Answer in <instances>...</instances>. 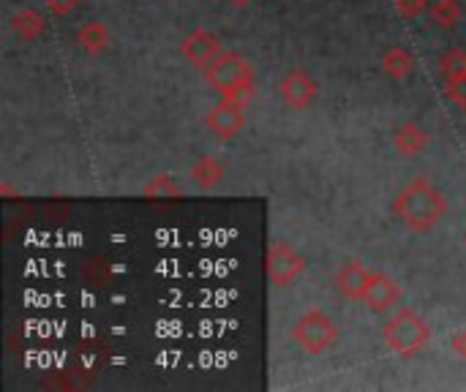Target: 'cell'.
<instances>
[{
	"label": "cell",
	"mask_w": 466,
	"mask_h": 392,
	"mask_svg": "<svg viewBox=\"0 0 466 392\" xmlns=\"http://www.w3.org/2000/svg\"><path fill=\"white\" fill-rule=\"evenodd\" d=\"M453 352H456L461 360H466V330H461V333L453 338Z\"/></svg>",
	"instance_id": "obj_23"
},
{
	"label": "cell",
	"mask_w": 466,
	"mask_h": 392,
	"mask_svg": "<svg viewBox=\"0 0 466 392\" xmlns=\"http://www.w3.org/2000/svg\"><path fill=\"white\" fill-rule=\"evenodd\" d=\"M440 68L445 74V79H461L466 76V49H451L442 55Z\"/></svg>",
	"instance_id": "obj_18"
},
{
	"label": "cell",
	"mask_w": 466,
	"mask_h": 392,
	"mask_svg": "<svg viewBox=\"0 0 466 392\" xmlns=\"http://www.w3.org/2000/svg\"><path fill=\"white\" fill-rule=\"evenodd\" d=\"M14 33L22 38V41H27V44H33V41H38L44 33H46V22H44V16L38 14V11H33V8H22L16 16H14Z\"/></svg>",
	"instance_id": "obj_13"
},
{
	"label": "cell",
	"mask_w": 466,
	"mask_h": 392,
	"mask_svg": "<svg viewBox=\"0 0 466 392\" xmlns=\"http://www.w3.org/2000/svg\"><path fill=\"white\" fill-rule=\"evenodd\" d=\"M205 123H208L210 134H216L218 139L229 142V139H235L243 131V126H246V109H240V106H235L229 101H221L218 106H213L208 112Z\"/></svg>",
	"instance_id": "obj_9"
},
{
	"label": "cell",
	"mask_w": 466,
	"mask_h": 392,
	"mask_svg": "<svg viewBox=\"0 0 466 392\" xmlns=\"http://www.w3.org/2000/svg\"><path fill=\"white\" fill-rule=\"evenodd\" d=\"M257 98V82L251 79V82H243V85H238V87H232L229 93H224V101H229V104H235V106H240V109H248V104Z\"/></svg>",
	"instance_id": "obj_19"
},
{
	"label": "cell",
	"mask_w": 466,
	"mask_h": 392,
	"mask_svg": "<svg viewBox=\"0 0 466 392\" xmlns=\"http://www.w3.org/2000/svg\"><path fill=\"white\" fill-rule=\"evenodd\" d=\"M461 16H464V11H461L459 0H437L431 5V19L445 30H453L461 22Z\"/></svg>",
	"instance_id": "obj_16"
},
{
	"label": "cell",
	"mask_w": 466,
	"mask_h": 392,
	"mask_svg": "<svg viewBox=\"0 0 466 392\" xmlns=\"http://www.w3.org/2000/svg\"><path fill=\"white\" fill-rule=\"evenodd\" d=\"M399 300H401V286L390 276L374 273V284H371V289H369V295L363 300L366 308H371L374 314H388L390 308L399 306Z\"/></svg>",
	"instance_id": "obj_10"
},
{
	"label": "cell",
	"mask_w": 466,
	"mask_h": 392,
	"mask_svg": "<svg viewBox=\"0 0 466 392\" xmlns=\"http://www.w3.org/2000/svg\"><path fill=\"white\" fill-rule=\"evenodd\" d=\"M306 273V259L284 240H276L268 251V276L279 289L292 286Z\"/></svg>",
	"instance_id": "obj_5"
},
{
	"label": "cell",
	"mask_w": 466,
	"mask_h": 392,
	"mask_svg": "<svg viewBox=\"0 0 466 392\" xmlns=\"http://www.w3.org/2000/svg\"><path fill=\"white\" fill-rule=\"evenodd\" d=\"M371 284H374V273L366 270L358 259L344 262L341 270L333 278V286L339 289V295H344L347 300H355V303H363L366 300Z\"/></svg>",
	"instance_id": "obj_8"
},
{
	"label": "cell",
	"mask_w": 466,
	"mask_h": 392,
	"mask_svg": "<svg viewBox=\"0 0 466 392\" xmlns=\"http://www.w3.org/2000/svg\"><path fill=\"white\" fill-rule=\"evenodd\" d=\"M393 213L407 229L429 235L448 216V196L429 177H415L393 202Z\"/></svg>",
	"instance_id": "obj_1"
},
{
	"label": "cell",
	"mask_w": 466,
	"mask_h": 392,
	"mask_svg": "<svg viewBox=\"0 0 466 392\" xmlns=\"http://www.w3.org/2000/svg\"><path fill=\"white\" fill-rule=\"evenodd\" d=\"M396 8L404 19H420L429 8L426 0H396Z\"/></svg>",
	"instance_id": "obj_20"
},
{
	"label": "cell",
	"mask_w": 466,
	"mask_h": 392,
	"mask_svg": "<svg viewBox=\"0 0 466 392\" xmlns=\"http://www.w3.org/2000/svg\"><path fill=\"white\" fill-rule=\"evenodd\" d=\"M393 145H396V150H399L404 158H420V156L429 150L431 136H429L426 128H420V126H415V123H407V126H401V128L393 134Z\"/></svg>",
	"instance_id": "obj_11"
},
{
	"label": "cell",
	"mask_w": 466,
	"mask_h": 392,
	"mask_svg": "<svg viewBox=\"0 0 466 392\" xmlns=\"http://www.w3.org/2000/svg\"><path fill=\"white\" fill-rule=\"evenodd\" d=\"M229 3H232V5H240V8H243V5H248L251 0H229Z\"/></svg>",
	"instance_id": "obj_24"
},
{
	"label": "cell",
	"mask_w": 466,
	"mask_h": 392,
	"mask_svg": "<svg viewBox=\"0 0 466 392\" xmlns=\"http://www.w3.org/2000/svg\"><path fill=\"white\" fill-rule=\"evenodd\" d=\"M382 338H385V344H388V349L393 355H399V357H415L418 352H423L429 347L431 327L412 308H401L393 319L385 322Z\"/></svg>",
	"instance_id": "obj_2"
},
{
	"label": "cell",
	"mask_w": 466,
	"mask_h": 392,
	"mask_svg": "<svg viewBox=\"0 0 466 392\" xmlns=\"http://www.w3.org/2000/svg\"><path fill=\"white\" fill-rule=\"evenodd\" d=\"M76 44L87 52V55H101V52H106V46H109V30H106V25H101V22H85L79 30H76Z\"/></svg>",
	"instance_id": "obj_12"
},
{
	"label": "cell",
	"mask_w": 466,
	"mask_h": 392,
	"mask_svg": "<svg viewBox=\"0 0 466 392\" xmlns=\"http://www.w3.org/2000/svg\"><path fill=\"white\" fill-rule=\"evenodd\" d=\"M445 90H448V98L459 109H466V76H461V79H445Z\"/></svg>",
	"instance_id": "obj_21"
},
{
	"label": "cell",
	"mask_w": 466,
	"mask_h": 392,
	"mask_svg": "<svg viewBox=\"0 0 466 392\" xmlns=\"http://www.w3.org/2000/svg\"><path fill=\"white\" fill-rule=\"evenodd\" d=\"M44 3H46L49 14H55V16H68V14H74V11L79 8L82 0H44Z\"/></svg>",
	"instance_id": "obj_22"
},
{
	"label": "cell",
	"mask_w": 466,
	"mask_h": 392,
	"mask_svg": "<svg viewBox=\"0 0 466 392\" xmlns=\"http://www.w3.org/2000/svg\"><path fill=\"white\" fill-rule=\"evenodd\" d=\"M382 68L393 79H407L415 71V57H412V52L407 46H393L382 57Z\"/></svg>",
	"instance_id": "obj_14"
},
{
	"label": "cell",
	"mask_w": 466,
	"mask_h": 392,
	"mask_svg": "<svg viewBox=\"0 0 466 392\" xmlns=\"http://www.w3.org/2000/svg\"><path fill=\"white\" fill-rule=\"evenodd\" d=\"M221 52H224L221 41H218L210 30H205V27L188 33V35L180 41V55H183L194 68H199V71H205Z\"/></svg>",
	"instance_id": "obj_7"
},
{
	"label": "cell",
	"mask_w": 466,
	"mask_h": 392,
	"mask_svg": "<svg viewBox=\"0 0 466 392\" xmlns=\"http://www.w3.org/2000/svg\"><path fill=\"white\" fill-rule=\"evenodd\" d=\"M279 93H281V98H284L287 106H292L295 112H303V109H309V106L317 101L319 87H317L314 76H311L306 68H292V71L281 79Z\"/></svg>",
	"instance_id": "obj_6"
},
{
	"label": "cell",
	"mask_w": 466,
	"mask_h": 392,
	"mask_svg": "<svg viewBox=\"0 0 466 392\" xmlns=\"http://www.w3.org/2000/svg\"><path fill=\"white\" fill-rule=\"evenodd\" d=\"M205 79H208V85L213 90H218L224 95L232 87H238L243 82H251L254 79V68H251V63L243 55H238V52H221L205 68Z\"/></svg>",
	"instance_id": "obj_4"
},
{
	"label": "cell",
	"mask_w": 466,
	"mask_h": 392,
	"mask_svg": "<svg viewBox=\"0 0 466 392\" xmlns=\"http://www.w3.org/2000/svg\"><path fill=\"white\" fill-rule=\"evenodd\" d=\"M145 196L147 199H183V188L169 175H156L145 186Z\"/></svg>",
	"instance_id": "obj_17"
},
{
	"label": "cell",
	"mask_w": 466,
	"mask_h": 392,
	"mask_svg": "<svg viewBox=\"0 0 466 392\" xmlns=\"http://www.w3.org/2000/svg\"><path fill=\"white\" fill-rule=\"evenodd\" d=\"M224 175H227L224 164H221L218 158H213V156L199 158V161L194 164V169H191V177H194L202 188H213V186H218V183L224 180Z\"/></svg>",
	"instance_id": "obj_15"
},
{
	"label": "cell",
	"mask_w": 466,
	"mask_h": 392,
	"mask_svg": "<svg viewBox=\"0 0 466 392\" xmlns=\"http://www.w3.org/2000/svg\"><path fill=\"white\" fill-rule=\"evenodd\" d=\"M292 341L309 352V355H325L328 349H333V344L339 341V325L319 308L306 311L295 327H292Z\"/></svg>",
	"instance_id": "obj_3"
}]
</instances>
